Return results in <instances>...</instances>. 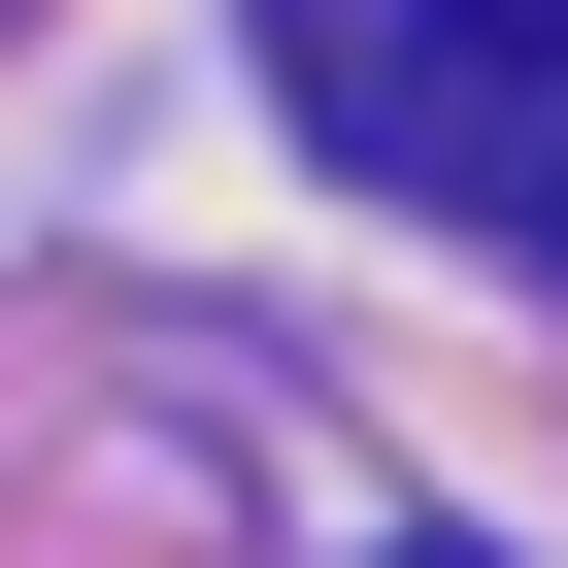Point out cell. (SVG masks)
<instances>
[{
  "label": "cell",
  "mask_w": 568,
  "mask_h": 568,
  "mask_svg": "<svg viewBox=\"0 0 568 568\" xmlns=\"http://www.w3.org/2000/svg\"><path fill=\"white\" fill-rule=\"evenodd\" d=\"M267 101L568 302V0H267Z\"/></svg>",
  "instance_id": "obj_1"
},
{
  "label": "cell",
  "mask_w": 568,
  "mask_h": 568,
  "mask_svg": "<svg viewBox=\"0 0 568 568\" xmlns=\"http://www.w3.org/2000/svg\"><path fill=\"white\" fill-rule=\"evenodd\" d=\"M435 568H468V535H435Z\"/></svg>",
  "instance_id": "obj_2"
}]
</instances>
